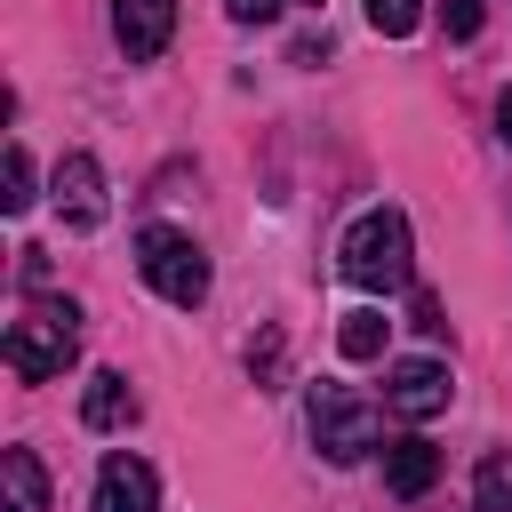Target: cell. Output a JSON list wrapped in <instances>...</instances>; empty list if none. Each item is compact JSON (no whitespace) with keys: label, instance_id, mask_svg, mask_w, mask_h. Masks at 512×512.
I'll return each mask as SVG.
<instances>
[{"label":"cell","instance_id":"14","mask_svg":"<svg viewBox=\"0 0 512 512\" xmlns=\"http://www.w3.org/2000/svg\"><path fill=\"white\" fill-rule=\"evenodd\" d=\"M0 208H8V216L32 208V152H24V144H8V160H0Z\"/></svg>","mask_w":512,"mask_h":512},{"label":"cell","instance_id":"9","mask_svg":"<svg viewBox=\"0 0 512 512\" xmlns=\"http://www.w3.org/2000/svg\"><path fill=\"white\" fill-rule=\"evenodd\" d=\"M432 480H440V448H432V440H416V432L384 440V488H392V496H424Z\"/></svg>","mask_w":512,"mask_h":512},{"label":"cell","instance_id":"10","mask_svg":"<svg viewBox=\"0 0 512 512\" xmlns=\"http://www.w3.org/2000/svg\"><path fill=\"white\" fill-rule=\"evenodd\" d=\"M80 424H88V432H120V424H136V392H128L120 368L88 376V392H80Z\"/></svg>","mask_w":512,"mask_h":512},{"label":"cell","instance_id":"5","mask_svg":"<svg viewBox=\"0 0 512 512\" xmlns=\"http://www.w3.org/2000/svg\"><path fill=\"white\" fill-rule=\"evenodd\" d=\"M448 368L440 360H392V376H384V408L392 416H408V424H432L440 408H448Z\"/></svg>","mask_w":512,"mask_h":512},{"label":"cell","instance_id":"11","mask_svg":"<svg viewBox=\"0 0 512 512\" xmlns=\"http://www.w3.org/2000/svg\"><path fill=\"white\" fill-rule=\"evenodd\" d=\"M0 512H48V472H40L32 448L0 456Z\"/></svg>","mask_w":512,"mask_h":512},{"label":"cell","instance_id":"16","mask_svg":"<svg viewBox=\"0 0 512 512\" xmlns=\"http://www.w3.org/2000/svg\"><path fill=\"white\" fill-rule=\"evenodd\" d=\"M440 16H448V40H472L480 32V0H440Z\"/></svg>","mask_w":512,"mask_h":512},{"label":"cell","instance_id":"6","mask_svg":"<svg viewBox=\"0 0 512 512\" xmlns=\"http://www.w3.org/2000/svg\"><path fill=\"white\" fill-rule=\"evenodd\" d=\"M104 168H96V152H64L56 160V216L72 224V232H96L104 224Z\"/></svg>","mask_w":512,"mask_h":512},{"label":"cell","instance_id":"4","mask_svg":"<svg viewBox=\"0 0 512 512\" xmlns=\"http://www.w3.org/2000/svg\"><path fill=\"white\" fill-rule=\"evenodd\" d=\"M376 408L352 392V384H312V448L328 456V464H360L368 448H376Z\"/></svg>","mask_w":512,"mask_h":512},{"label":"cell","instance_id":"2","mask_svg":"<svg viewBox=\"0 0 512 512\" xmlns=\"http://www.w3.org/2000/svg\"><path fill=\"white\" fill-rule=\"evenodd\" d=\"M136 272H144L152 296H168V304H184V312L208 296V248H200L192 232H176V224H144V232H136Z\"/></svg>","mask_w":512,"mask_h":512},{"label":"cell","instance_id":"17","mask_svg":"<svg viewBox=\"0 0 512 512\" xmlns=\"http://www.w3.org/2000/svg\"><path fill=\"white\" fill-rule=\"evenodd\" d=\"M416 328H424V336H448V320H440V304H432L424 288H416Z\"/></svg>","mask_w":512,"mask_h":512},{"label":"cell","instance_id":"19","mask_svg":"<svg viewBox=\"0 0 512 512\" xmlns=\"http://www.w3.org/2000/svg\"><path fill=\"white\" fill-rule=\"evenodd\" d=\"M496 136H504V144H512V88H504V96H496Z\"/></svg>","mask_w":512,"mask_h":512},{"label":"cell","instance_id":"3","mask_svg":"<svg viewBox=\"0 0 512 512\" xmlns=\"http://www.w3.org/2000/svg\"><path fill=\"white\" fill-rule=\"evenodd\" d=\"M72 352H80V312H72V304H32V312L8 328V368H16L24 384L64 376Z\"/></svg>","mask_w":512,"mask_h":512},{"label":"cell","instance_id":"1","mask_svg":"<svg viewBox=\"0 0 512 512\" xmlns=\"http://www.w3.org/2000/svg\"><path fill=\"white\" fill-rule=\"evenodd\" d=\"M408 216L400 208H368V216H352L344 224V240H336V272L352 280V288H368V296H392V288H408Z\"/></svg>","mask_w":512,"mask_h":512},{"label":"cell","instance_id":"18","mask_svg":"<svg viewBox=\"0 0 512 512\" xmlns=\"http://www.w3.org/2000/svg\"><path fill=\"white\" fill-rule=\"evenodd\" d=\"M240 24H264V16H280V0H224Z\"/></svg>","mask_w":512,"mask_h":512},{"label":"cell","instance_id":"12","mask_svg":"<svg viewBox=\"0 0 512 512\" xmlns=\"http://www.w3.org/2000/svg\"><path fill=\"white\" fill-rule=\"evenodd\" d=\"M384 336H392V320H384V312H344L336 352H344V360H384Z\"/></svg>","mask_w":512,"mask_h":512},{"label":"cell","instance_id":"15","mask_svg":"<svg viewBox=\"0 0 512 512\" xmlns=\"http://www.w3.org/2000/svg\"><path fill=\"white\" fill-rule=\"evenodd\" d=\"M368 24H376L384 40H408V32L424 24V0H368Z\"/></svg>","mask_w":512,"mask_h":512},{"label":"cell","instance_id":"7","mask_svg":"<svg viewBox=\"0 0 512 512\" xmlns=\"http://www.w3.org/2000/svg\"><path fill=\"white\" fill-rule=\"evenodd\" d=\"M112 40L128 64H152L176 40V0H112Z\"/></svg>","mask_w":512,"mask_h":512},{"label":"cell","instance_id":"13","mask_svg":"<svg viewBox=\"0 0 512 512\" xmlns=\"http://www.w3.org/2000/svg\"><path fill=\"white\" fill-rule=\"evenodd\" d=\"M472 512H512V448L480 456V472H472Z\"/></svg>","mask_w":512,"mask_h":512},{"label":"cell","instance_id":"8","mask_svg":"<svg viewBox=\"0 0 512 512\" xmlns=\"http://www.w3.org/2000/svg\"><path fill=\"white\" fill-rule=\"evenodd\" d=\"M160 504V480H152V464L144 456H104V472H96V512H152Z\"/></svg>","mask_w":512,"mask_h":512}]
</instances>
